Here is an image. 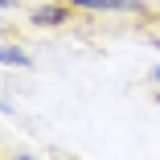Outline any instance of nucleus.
Listing matches in <instances>:
<instances>
[{
	"label": "nucleus",
	"instance_id": "f03ea898",
	"mask_svg": "<svg viewBox=\"0 0 160 160\" xmlns=\"http://www.w3.org/2000/svg\"><path fill=\"white\" fill-rule=\"evenodd\" d=\"M33 21L37 25H62V21H70V12H66V4H41L33 12Z\"/></svg>",
	"mask_w": 160,
	"mask_h": 160
},
{
	"label": "nucleus",
	"instance_id": "f257e3e1",
	"mask_svg": "<svg viewBox=\"0 0 160 160\" xmlns=\"http://www.w3.org/2000/svg\"><path fill=\"white\" fill-rule=\"evenodd\" d=\"M82 8H107V12H140V0H70Z\"/></svg>",
	"mask_w": 160,
	"mask_h": 160
},
{
	"label": "nucleus",
	"instance_id": "39448f33",
	"mask_svg": "<svg viewBox=\"0 0 160 160\" xmlns=\"http://www.w3.org/2000/svg\"><path fill=\"white\" fill-rule=\"evenodd\" d=\"M21 160H33V156H21Z\"/></svg>",
	"mask_w": 160,
	"mask_h": 160
},
{
	"label": "nucleus",
	"instance_id": "7ed1b4c3",
	"mask_svg": "<svg viewBox=\"0 0 160 160\" xmlns=\"http://www.w3.org/2000/svg\"><path fill=\"white\" fill-rule=\"evenodd\" d=\"M0 62H4V66H29V58L17 49V45H4V53H0Z\"/></svg>",
	"mask_w": 160,
	"mask_h": 160
},
{
	"label": "nucleus",
	"instance_id": "20e7f679",
	"mask_svg": "<svg viewBox=\"0 0 160 160\" xmlns=\"http://www.w3.org/2000/svg\"><path fill=\"white\" fill-rule=\"evenodd\" d=\"M156 82H160V66H156Z\"/></svg>",
	"mask_w": 160,
	"mask_h": 160
}]
</instances>
